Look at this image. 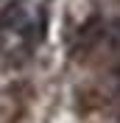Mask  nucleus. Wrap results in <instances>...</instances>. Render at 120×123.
Returning <instances> with one entry per match:
<instances>
[{
	"label": "nucleus",
	"mask_w": 120,
	"mask_h": 123,
	"mask_svg": "<svg viewBox=\"0 0 120 123\" xmlns=\"http://www.w3.org/2000/svg\"><path fill=\"white\" fill-rule=\"evenodd\" d=\"M101 34H103V28H101V20H98V17H95V20H90V25L81 31L84 45H78V50H81V53H84V50H90V48L95 45L98 39H101Z\"/></svg>",
	"instance_id": "f257e3e1"
},
{
	"label": "nucleus",
	"mask_w": 120,
	"mask_h": 123,
	"mask_svg": "<svg viewBox=\"0 0 120 123\" xmlns=\"http://www.w3.org/2000/svg\"><path fill=\"white\" fill-rule=\"evenodd\" d=\"M117 76H120V73H117Z\"/></svg>",
	"instance_id": "f03ea898"
}]
</instances>
